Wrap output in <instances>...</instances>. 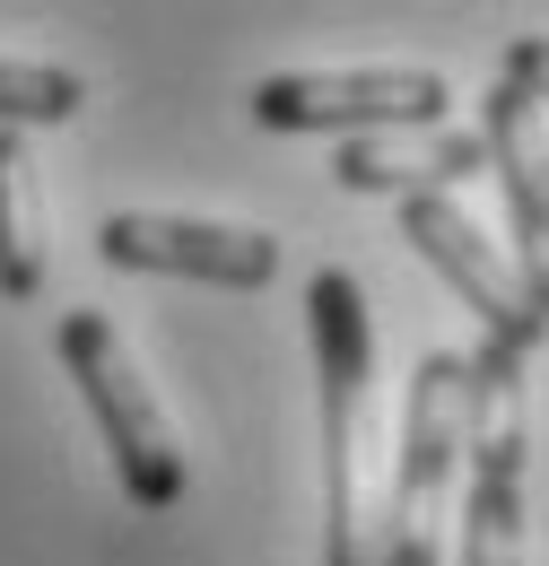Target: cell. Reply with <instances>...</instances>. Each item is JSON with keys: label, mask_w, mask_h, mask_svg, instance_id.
<instances>
[{"label": "cell", "mask_w": 549, "mask_h": 566, "mask_svg": "<svg viewBox=\"0 0 549 566\" xmlns=\"http://www.w3.org/2000/svg\"><path fill=\"white\" fill-rule=\"evenodd\" d=\"M105 271H148V280H201V287H271L279 244L262 227L227 218H175V210H114L96 227Z\"/></svg>", "instance_id": "8"}, {"label": "cell", "mask_w": 549, "mask_h": 566, "mask_svg": "<svg viewBox=\"0 0 549 566\" xmlns=\"http://www.w3.org/2000/svg\"><path fill=\"white\" fill-rule=\"evenodd\" d=\"M87 105V78L79 71H53V62H0V132H53V123H70Z\"/></svg>", "instance_id": "11"}, {"label": "cell", "mask_w": 549, "mask_h": 566, "mask_svg": "<svg viewBox=\"0 0 549 566\" xmlns=\"http://www.w3.org/2000/svg\"><path fill=\"white\" fill-rule=\"evenodd\" d=\"M402 235L418 244V262H427L436 280L480 314L488 349H506V357H532V349H541L549 305L506 271V253L472 227V210H463L454 192H418V201H402Z\"/></svg>", "instance_id": "7"}, {"label": "cell", "mask_w": 549, "mask_h": 566, "mask_svg": "<svg viewBox=\"0 0 549 566\" xmlns=\"http://www.w3.org/2000/svg\"><path fill=\"white\" fill-rule=\"evenodd\" d=\"M463 175H480V132L472 123H436V132H375V140H332V184L366 201H418V192H454Z\"/></svg>", "instance_id": "9"}, {"label": "cell", "mask_w": 549, "mask_h": 566, "mask_svg": "<svg viewBox=\"0 0 549 566\" xmlns=\"http://www.w3.org/2000/svg\"><path fill=\"white\" fill-rule=\"evenodd\" d=\"M305 332H314V375H323V566H375L366 514H358V444H366V410H375L366 287L349 271H314Z\"/></svg>", "instance_id": "1"}, {"label": "cell", "mask_w": 549, "mask_h": 566, "mask_svg": "<svg viewBox=\"0 0 549 566\" xmlns=\"http://www.w3.org/2000/svg\"><path fill=\"white\" fill-rule=\"evenodd\" d=\"M480 419V384L463 349H427L402 401V462H393V505H384V541L375 566H436V523L445 496L463 480V444Z\"/></svg>", "instance_id": "2"}, {"label": "cell", "mask_w": 549, "mask_h": 566, "mask_svg": "<svg viewBox=\"0 0 549 566\" xmlns=\"http://www.w3.org/2000/svg\"><path fill=\"white\" fill-rule=\"evenodd\" d=\"M454 114L445 71H279L253 87L262 132H332V140H375V132H436Z\"/></svg>", "instance_id": "5"}, {"label": "cell", "mask_w": 549, "mask_h": 566, "mask_svg": "<svg viewBox=\"0 0 549 566\" xmlns=\"http://www.w3.org/2000/svg\"><path fill=\"white\" fill-rule=\"evenodd\" d=\"M62 366H70V384H79V401H87V419H96V436H105V453H114L123 496L148 505V514L184 505V489H193L184 444H175V427L157 410V392L139 384L123 332L105 314H62Z\"/></svg>", "instance_id": "4"}, {"label": "cell", "mask_w": 549, "mask_h": 566, "mask_svg": "<svg viewBox=\"0 0 549 566\" xmlns=\"http://www.w3.org/2000/svg\"><path fill=\"white\" fill-rule=\"evenodd\" d=\"M0 296L27 305L44 296V235H35V166H27V140L0 132Z\"/></svg>", "instance_id": "10"}, {"label": "cell", "mask_w": 549, "mask_h": 566, "mask_svg": "<svg viewBox=\"0 0 549 566\" xmlns=\"http://www.w3.org/2000/svg\"><path fill=\"white\" fill-rule=\"evenodd\" d=\"M541 78H549V44L541 35H515L506 44V71L497 96L480 114V166L506 192V235H515V280L541 296L549 280V184H541Z\"/></svg>", "instance_id": "6"}, {"label": "cell", "mask_w": 549, "mask_h": 566, "mask_svg": "<svg viewBox=\"0 0 549 566\" xmlns=\"http://www.w3.org/2000/svg\"><path fill=\"white\" fill-rule=\"evenodd\" d=\"M532 357L472 349V384H480V419H472V489H463V566H532V392H524Z\"/></svg>", "instance_id": "3"}]
</instances>
